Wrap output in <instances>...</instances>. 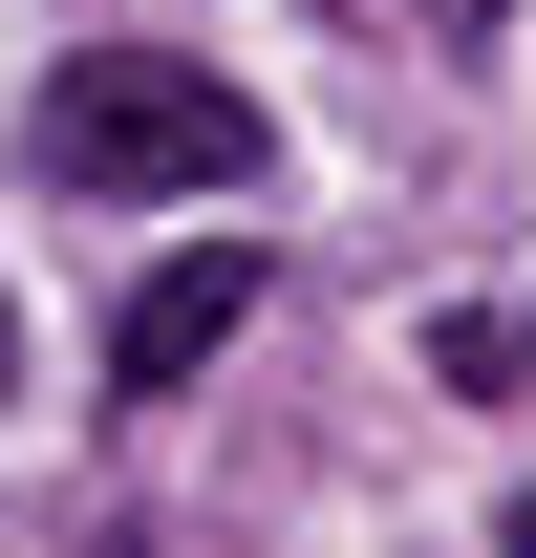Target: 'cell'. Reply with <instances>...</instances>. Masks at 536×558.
<instances>
[{
    "label": "cell",
    "mask_w": 536,
    "mask_h": 558,
    "mask_svg": "<svg viewBox=\"0 0 536 558\" xmlns=\"http://www.w3.org/2000/svg\"><path fill=\"white\" fill-rule=\"evenodd\" d=\"M44 172L65 194H258V108L172 44H86L44 86Z\"/></svg>",
    "instance_id": "1"
},
{
    "label": "cell",
    "mask_w": 536,
    "mask_h": 558,
    "mask_svg": "<svg viewBox=\"0 0 536 558\" xmlns=\"http://www.w3.org/2000/svg\"><path fill=\"white\" fill-rule=\"evenodd\" d=\"M0 387H22V344H0Z\"/></svg>",
    "instance_id": "4"
},
{
    "label": "cell",
    "mask_w": 536,
    "mask_h": 558,
    "mask_svg": "<svg viewBox=\"0 0 536 558\" xmlns=\"http://www.w3.org/2000/svg\"><path fill=\"white\" fill-rule=\"evenodd\" d=\"M236 323H258V236H194V258H150V279H130V323H108V387H194Z\"/></svg>",
    "instance_id": "2"
},
{
    "label": "cell",
    "mask_w": 536,
    "mask_h": 558,
    "mask_svg": "<svg viewBox=\"0 0 536 558\" xmlns=\"http://www.w3.org/2000/svg\"><path fill=\"white\" fill-rule=\"evenodd\" d=\"M494 558H536V494H515V515H494Z\"/></svg>",
    "instance_id": "3"
}]
</instances>
